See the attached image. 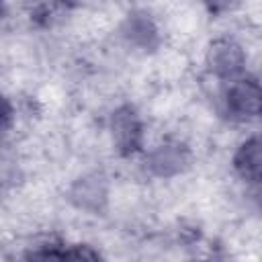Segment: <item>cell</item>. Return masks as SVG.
<instances>
[{"mask_svg":"<svg viewBox=\"0 0 262 262\" xmlns=\"http://www.w3.org/2000/svg\"><path fill=\"white\" fill-rule=\"evenodd\" d=\"M225 113L235 121L256 119L260 113V84L254 76L229 80L223 90Z\"/></svg>","mask_w":262,"mask_h":262,"instance_id":"6da1fadb","label":"cell"},{"mask_svg":"<svg viewBox=\"0 0 262 262\" xmlns=\"http://www.w3.org/2000/svg\"><path fill=\"white\" fill-rule=\"evenodd\" d=\"M111 131H113V139H115V145H117L119 154L133 156L135 151L141 149L143 125H141V119H139V115L133 106L125 104V106H119L113 113Z\"/></svg>","mask_w":262,"mask_h":262,"instance_id":"7a4b0ae2","label":"cell"},{"mask_svg":"<svg viewBox=\"0 0 262 262\" xmlns=\"http://www.w3.org/2000/svg\"><path fill=\"white\" fill-rule=\"evenodd\" d=\"M207 63L215 76L221 80L229 82L239 76H244V66H246V55L242 47L231 41V39H217L211 43L209 53H207Z\"/></svg>","mask_w":262,"mask_h":262,"instance_id":"3957f363","label":"cell"},{"mask_svg":"<svg viewBox=\"0 0 262 262\" xmlns=\"http://www.w3.org/2000/svg\"><path fill=\"white\" fill-rule=\"evenodd\" d=\"M188 149L178 143V141H166L162 145H158L149 158H147V166L154 174L158 176H174L178 172H182L188 164Z\"/></svg>","mask_w":262,"mask_h":262,"instance_id":"277c9868","label":"cell"},{"mask_svg":"<svg viewBox=\"0 0 262 262\" xmlns=\"http://www.w3.org/2000/svg\"><path fill=\"white\" fill-rule=\"evenodd\" d=\"M233 166L244 180L258 184L260 180V139L258 137H250L239 145V149L233 156Z\"/></svg>","mask_w":262,"mask_h":262,"instance_id":"5b68a950","label":"cell"},{"mask_svg":"<svg viewBox=\"0 0 262 262\" xmlns=\"http://www.w3.org/2000/svg\"><path fill=\"white\" fill-rule=\"evenodd\" d=\"M127 37L141 45V47H154L156 43V27L145 14H135L127 23Z\"/></svg>","mask_w":262,"mask_h":262,"instance_id":"8992f818","label":"cell"},{"mask_svg":"<svg viewBox=\"0 0 262 262\" xmlns=\"http://www.w3.org/2000/svg\"><path fill=\"white\" fill-rule=\"evenodd\" d=\"M72 199L80 207H90V201H94V207H98V199H104V190H100L98 180H80L76 188L72 190Z\"/></svg>","mask_w":262,"mask_h":262,"instance_id":"52a82bcc","label":"cell"},{"mask_svg":"<svg viewBox=\"0 0 262 262\" xmlns=\"http://www.w3.org/2000/svg\"><path fill=\"white\" fill-rule=\"evenodd\" d=\"M61 252L63 248L59 244H41V246H35L27 252L25 256V262H59L61 258Z\"/></svg>","mask_w":262,"mask_h":262,"instance_id":"ba28073f","label":"cell"},{"mask_svg":"<svg viewBox=\"0 0 262 262\" xmlns=\"http://www.w3.org/2000/svg\"><path fill=\"white\" fill-rule=\"evenodd\" d=\"M59 262H102V256L94 248H90L86 244H78V246L66 248L61 252Z\"/></svg>","mask_w":262,"mask_h":262,"instance_id":"9c48e42d","label":"cell"},{"mask_svg":"<svg viewBox=\"0 0 262 262\" xmlns=\"http://www.w3.org/2000/svg\"><path fill=\"white\" fill-rule=\"evenodd\" d=\"M66 10L63 4H41L33 10L35 14V20H41V23H51L55 16H59L61 12Z\"/></svg>","mask_w":262,"mask_h":262,"instance_id":"30bf717a","label":"cell"},{"mask_svg":"<svg viewBox=\"0 0 262 262\" xmlns=\"http://www.w3.org/2000/svg\"><path fill=\"white\" fill-rule=\"evenodd\" d=\"M10 119H12V106L6 100V96L0 94V131H4L10 125Z\"/></svg>","mask_w":262,"mask_h":262,"instance_id":"8fae6325","label":"cell"},{"mask_svg":"<svg viewBox=\"0 0 262 262\" xmlns=\"http://www.w3.org/2000/svg\"><path fill=\"white\" fill-rule=\"evenodd\" d=\"M0 14H2V6H0Z\"/></svg>","mask_w":262,"mask_h":262,"instance_id":"7c38bea8","label":"cell"}]
</instances>
